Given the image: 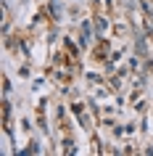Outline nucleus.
<instances>
[{
    "label": "nucleus",
    "instance_id": "obj_4",
    "mask_svg": "<svg viewBox=\"0 0 153 156\" xmlns=\"http://www.w3.org/2000/svg\"><path fill=\"white\" fill-rule=\"evenodd\" d=\"M98 29H100V32H106V29H108V21H106V19H98Z\"/></svg>",
    "mask_w": 153,
    "mask_h": 156
},
{
    "label": "nucleus",
    "instance_id": "obj_3",
    "mask_svg": "<svg viewBox=\"0 0 153 156\" xmlns=\"http://www.w3.org/2000/svg\"><path fill=\"white\" fill-rule=\"evenodd\" d=\"M3 116H5V122H8V116H11V103L8 101H3Z\"/></svg>",
    "mask_w": 153,
    "mask_h": 156
},
{
    "label": "nucleus",
    "instance_id": "obj_1",
    "mask_svg": "<svg viewBox=\"0 0 153 156\" xmlns=\"http://www.w3.org/2000/svg\"><path fill=\"white\" fill-rule=\"evenodd\" d=\"M90 37H92V32H90V24L85 21V27H82V42L87 45V42H90Z\"/></svg>",
    "mask_w": 153,
    "mask_h": 156
},
{
    "label": "nucleus",
    "instance_id": "obj_2",
    "mask_svg": "<svg viewBox=\"0 0 153 156\" xmlns=\"http://www.w3.org/2000/svg\"><path fill=\"white\" fill-rule=\"evenodd\" d=\"M37 151H40V143H29V148L21 151V154H37Z\"/></svg>",
    "mask_w": 153,
    "mask_h": 156
}]
</instances>
